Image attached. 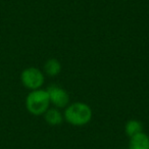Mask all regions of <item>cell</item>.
<instances>
[{
    "label": "cell",
    "mask_w": 149,
    "mask_h": 149,
    "mask_svg": "<svg viewBox=\"0 0 149 149\" xmlns=\"http://www.w3.org/2000/svg\"><path fill=\"white\" fill-rule=\"evenodd\" d=\"M64 120L74 127H83L91 122L93 110L85 102H74L68 104L63 112Z\"/></svg>",
    "instance_id": "1"
},
{
    "label": "cell",
    "mask_w": 149,
    "mask_h": 149,
    "mask_svg": "<svg viewBox=\"0 0 149 149\" xmlns=\"http://www.w3.org/2000/svg\"><path fill=\"white\" fill-rule=\"evenodd\" d=\"M25 103L27 110L33 116H42L50 107L49 96L44 89L31 91L26 97Z\"/></svg>",
    "instance_id": "2"
},
{
    "label": "cell",
    "mask_w": 149,
    "mask_h": 149,
    "mask_svg": "<svg viewBox=\"0 0 149 149\" xmlns=\"http://www.w3.org/2000/svg\"><path fill=\"white\" fill-rule=\"evenodd\" d=\"M44 81H45V77L43 72L34 66L25 68L21 74V82L23 86L31 91L41 89Z\"/></svg>",
    "instance_id": "3"
},
{
    "label": "cell",
    "mask_w": 149,
    "mask_h": 149,
    "mask_svg": "<svg viewBox=\"0 0 149 149\" xmlns=\"http://www.w3.org/2000/svg\"><path fill=\"white\" fill-rule=\"evenodd\" d=\"M49 96L50 104L56 108H65L70 104V95L62 87L57 85H50L46 89Z\"/></svg>",
    "instance_id": "4"
},
{
    "label": "cell",
    "mask_w": 149,
    "mask_h": 149,
    "mask_svg": "<svg viewBox=\"0 0 149 149\" xmlns=\"http://www.w3.org/2000/svg\"><path fill=\"white\" fill-rule=\"evenodd\" d=\"M129 149H149V136L144 132H140L130 137Z\"/></svg>",
    "instance_id": "5"
},
{
    "label": "cell",
    "mask_w": 149,
    "mask_h": 149,
    "mask_svg": "<svg viewBox=\"0 0 149 149\" xmlns=\"http://www.w3.org/2000/svg\"><path fill=\"white\" fill-rule=\"evenodd\" d=\"M44 118H45V122L47 123L49 126L55 127L59 126L62 124L64 118L63 113H61L59 108L56 107H49L44 113Z\"/></svg>",
    "instance_id": "6"
},
{
    "label": "cell",
    "mask_w": 149,
    "mask_h": 149,
    "mask_svg": "<svg viewBox=\"0 0 149 149\" xmlns=\"http://www.w3.org/2000/svg\"><path fill=\"white\" fill-rule=\"evenodd\" d=\"M61 72V63L56 58H49L44 63V72L49 77H56Z\"/></svg>",
    "instance_id": "7"
},
{
    "label": "cell",
    "mask_w": 149,
    "mask_h": 149,
    "mask_svg": "<svg viewBox=\"0 0 149 149\" xmlns=\"http://www.w3.org/2000/svg\"><path fill=\"white\" fill-rule=\"evenodd\" d=\"M143 132V124L138 120H130L125 125V133L128 137H132L134 135Z\"/></svg>",
    "instance_id": "8"
}]
</instances>
